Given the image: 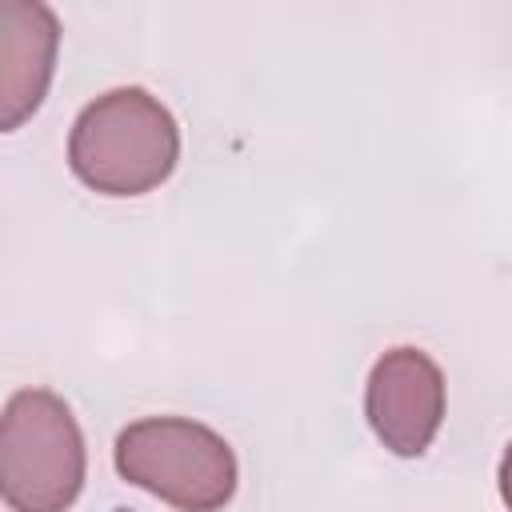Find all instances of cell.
Returning <instances> with one entry per match:
<instances>
[{
  "label": "cell",
  "mask_w": 512,
  "mask_h": 512,
  "mask_svg": "<svg viewBox=\"0 0 512 512\" xmlns=\"http://www.w3.org/2000/svg\"><path fill=\"white\" fill-rule=\"evenodd\" d=\"M84 436L48 388H20L0 416V492L12 512H64L84 488Z\"/></svg>",
  "instance_id": "cell-2"
},
{
  "label": "cell",
  "mask_w": 512,
  "mask_h": 512,
  "mask_svg": "<svg viewBox=\"0 0 512 512\" xmlns=\"http://www.w3.org/2000/svg\"><path fill=\"white\" fill-rule=\"evenodd\" d=\"M60 24L48 4L0 0V128L16 132L40 104L56 68Z\"/></svg>",
  "instance_id": "cell-5"
},
{
  "label": "cell",
  "mask_w": 512,
  "mask_h": 512,
  "mask_svg": "<svg viewBox=\"0 0 512 512\" xmlns=\"http://www.w3.org/2000/svg\"><path fill=\"white\" fill-rule=\"evenodd\" d=\"M116 472L176 512H220L236 492V452L208 424L148 416L116 436Z\"/></svg>",
  "instance_id": "cell-3"
},
{
  "label": "cell",
  "mask_w": 512,
  "mask_h": 512,
  "mask_svg": "<svg viewBox=\"0 0 512 512\" xmlns=\"http://www.w3.org/2000/svg\"><path fill=\"white\" fill-rule=\"evenodd\" d=\"M496 484H500L504 508L512 512V440H508V448H504V456H500V476H496Z\"/></svg>",
  "instance_id": "cell-6"
},
{
  "label": "cell",
  "mask_w": 512,
  "mask_h": 512,
  "mask_svg": "<svg viewBox=\"0 0 512 512\" xmlns=\"http://www.w3.org/2000/svg\"><path fill=\"white\" fill-rule=\"evenodd\" d=\"M120 512H128V508H120Z\"/></svg>",
  "instance_id": "cell-7"
},
{
  "label": "cell",
  "mask_w": 512,
  "mask_h": 512,
  "mask_svg": "<svg viewBox=\"0 0 512 512\" xmlns=\"http://www.w3.org/2000/svg\"><path fill=\"white\" fill-rule=\"evenodd\" d=\"M180 160L172 112L144 88H112L84 104L68 136V168L100 196H144Z\"/></svg>",
  "instance_id": "cell-1"
},
{
  "label": "cell",
  "mask_w": 512,
  "mask_h": 512,
  "mask_svg": "<svg viewBox=\"0 0 512 512\" xmlns=\"http://www.w3.org/2000/svg\"><path fill=\"white\" fill-rule=\"evenodd\" d=\"M364 416L392 456H424L444 420V372L420 348H388L364 388Z\"/></svg>",
  "instance_id": "cell-4"
}]
</instances>
